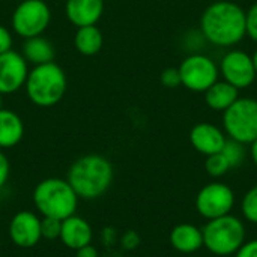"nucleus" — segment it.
Returning <instances> with one entry per match:
<instances>
[{
    "mask_svg": "<svg viewBox=\"0 0 257 257\" xmlns=\"http://www.w3.org/2000/svg\"><path fill=\"white\" fill-rule=\"evenodd\" d=\"M203 36L214 45L232 47L247 35L245 11L229 0L211 3L200 20Z\"/></svg>",
    "mask_w": 257,
    "mask_h": 257,
    "instance_id": "obj_1",
    "label": "nucleus"
},
{
    "mask_svg": "<svg viewBox=\"0 0 257 257\" xmlns=\"http://www.w3.org/2000/svg\"><path fill=\"white\" fill-rule=\"evenodd\" d=\"M114 179V169L108 158L99 154H87L77 158L66 175V181L77 196L84 200H95L104 196Z\"/></svg>",
    "mask_w": 257,
    "mask_h": 257,
    "instance_id": "obj_2",
    "label": "nucleus"
},
{
    "mask_svg": "<svg viewBox=\"0 0 257 257\" xmlns=\"http://www.w3.org/2000/svg\"><path fill=\"white\" fill-rule=\"evenodd\" d=\"M66 74L56 62L32 66L24 84L26 95L30 102L42 108L59 104L66 93Z\"/></svg>",
    "mask_w": 257,
    "mask_h": 257,
    "instance_id": "obj_3",
    "label": "nucleus"
},
{
    "mask_svg": "<svg viewBox=\"0 0 257 257\" xmlns=\"http://www.w3.org/2000/svg\"><path fill=\"white\" fill-rule=\"evenodd\" d=\"M39 215L65 220L77 212L80 197L66 179L47 178L41 181L32 194Z\"/></svg>",
    "mask_w": 257,
    "mask_h": 257,
    "instance_id": "obj_4",
    "label": "nucleus"
},
{
    "mask_svg": "<svg viewBox=\"0 0 257 257\" xmlns=\"http://www.w3.org/2000/svg\"><path fill=\"white\" fill-rule=\"evenodd\" d=\"M203 233V247L215 254L226 257L235 254L239 247L245 242V224L241 218L227 214L214 220H208Z\"/></svg>",
    "mask_w": 257,
    "mask_h": 257,
    "instance_id": "obj_5",
    "label": "nucleus"
},
{
    "mask_svg": "<svg viewBox=\"0 0 257 257\" xmlns=\"http://www.w3.org/2000/svg\"><path fill=\"white\" fill-rule=\"evenodd\" d=\"M223 125L229 139L251 145L257 139V101L238 98L223 111Z\"/></svg>",
    "mask_w": 257,
    "mask_h": 257,
    "instance_id": "obj_6",
    "label": "nucleus"
},
{
    "mask_svg": "<svg viewBox=\"0 0 257 257\" xmlns=\"http://www.w3.org/2000/svg\"><path fill=\"white\" fill-rule=\"evenodd\" d=\"M51 9L45 0H21L12 12L11 26L23 39L41 36L50 26Z\"/></svg>",
    "mask_w": 257,
    "mask_h": 257,
    "instance_id": "obj_7",
    "label": "nucleus"
},
{
    "mask_svg": "<svg viewBox=\"0 0 257 257\" xmlns=\"http://www.w3.org/2000/svg\"><path fill=\"white\" fill-rule=\"evenodd\" d=\"M235 206V193L224 182H209L197 193L196 197V209L197 212L206 218L214 220L232 212Z\"/></svg>",
    "mask_w": 257,
    "mask_h": 257,
    "instance_id": "obj_8",
    "label": "nucleus"
},
{
    "mask_svg": "<svg viewBox=\"0 0 257 257\" xmlns=\"http://www.w3.org/2000/svg\"><path fill=\"white\" fill-rule=\"evenodd\" d=\"M182 86L193 92H206L215 81H218V68L208 56L191 54L179 65Z\"/></svg>",
    "mask_w": 257,
    "mask_h": 257,
    "instance_id": "obj_9",
    "label": "nucleus"
},
{
    "mask_svg": "<svg viewBox=\"0 0 257 257\" xmlns=\"http://www.w3.org/2000/svg\"><path fill=\"white\" fill-rule=\"evenodd\" d=\"M220 71L224 81L235 86L238 90L251 86L257 75L251 56L241 50H233L224 54L220 63Z\"/></svg>",
    "mask_w": 257,
    "mask_h": 257,
    "instance_id": "obj_10",
    "label": "nucleus"
},
{
    "mask_svg": "<svg viewBox=\"0 0 257 257\" xmlns=\"http://www.w3.org/2000/svg\"><path fill=\"white\" fill-rule=\"evenodd\" d=\"M29 74V63L21 53L9 50L0 54V93L11 95L24 87Z\"/></svg>",
    "mask_w": 257,
    "mask_h": 257,
    "instance_id": "obj_11",
    "label": "nucleus"
},
{
    "mask_svg": "<svg viewBox=\"0 0 257 257\" xmlns=\"http://www.w3.org/2000/svg\"><path fill=\"white\" fill-rule=\"evenodd\" d=\"M8 235L12 244L18 248H32L42 239L41 235V217L32 211L17 212L8 227Z\"/></svg>",
    "mask_w": 257,
    "mask_h": 257,
    "instance_id": "obj_12",
    "label": "nucleus"
},
{
    "mask_svg": "<svg viewBox=\"0 0 257 257\" xmlns=\"http://www.w3.org/2000/svg\"><path fill=\"white\" fill-rule=\"evenodd\" d=\"M92 238H93V230L86 218L74 214L65 220H62V229H60L59 239L68 250L77 251L81 247L92 244Z\"/></svg>",
    "mask_w": 257,
    "mask_h": 257,
    "instance_id": "obj_13",
    "label": "nucleus"
},
{
    "mask_svg": "<svg viewBox=\"0 0 257 257\" xmlns=\"http://www.w3.org/2000/svg\"><path fill=\"white\" fill-rule=\"evenodd\" d=\"M226 140L227 139L224 133L218 126L208 122L194 125L190 133V142L193 148L206 157L221 152L226 145Z\"/></svg>",
    "mask_w": 257,
    "mask_h": 257,
    "instance_id": "obj_14",
    "label": "nucleus"
},
{
    "mask_svg": "<svg viewBox=\"0 0 257 257\" xmlns=\"http://www.w3.org/2000/svg\"><path fill=\"white\" fill-rule=\"evenodd\" d=\"M104 0H66L65 15L75 27L98 24L104 14Z\"/></svg>",
    "mask_w": 257,
    "mask_h": 257,
    "instance_id": "obj_15",
    "label": "nucleus"
},
{
    "mask_svg": "<svg viewBox=\"0 0 257 257\" xmlns=\"http://www.w3.org/2000/svg\"><path fill=\"white\" fill-rule=\"evenodd\" d=\"M169 241L176 251L191 254L203 247V233L202 229L191 223H181L172 229Z\"/></svg>",
    "mask_w": 257,
    "mask_h": 257,
    "instance_id": "obj_16",
    "label": "nucleus"
},
{
    "mask_svg": "<svg viewBox=\"0 0 257 257\" xmlns=\"http://www.w3.org/2000/svg\"><path fill=\"white\" fill-rule=\"evenodd\" d=\"M20 53L24 57V60L32 66L54 62V57H56V50H54L53 42L44 38L42 35L24 39Z\"/></svg>",
    "mask_w": 257,
    "mask_h": 257,
    "instance_id": "obj_17",
    "label": "nucleus"
},
{
    "mask_svg": "<svg viewBox=\"0 0 257 257\" xmlns=\"http://www.w3.org/2000/svg\"><path fill=\"white\" fill-rule=\"evenodd\" d=\"M24 137V122L18 113L0 108V149L17 146Z\"/></svg>",
    "mask_w": 257,
    "mask_h": 257,
    "instance_id": "obj_18",
    "label": "nucleus"
},
{
    "mask_svg": "<svg viewBox=\"0 0 257 257\" xmlns=\"http://www.w3.org/2000/svg\"><path fill=\"white\" fill-rule=\"evenodd\" d=\"M102 45L104 36L96 24L77 27L74 35V47L81 56H95L102 50Z\"/></svg>",
    "mask_w": 257,
    "mask_h": 257,
    "instance_id": "obj_19",
    "label": "nucleus"
},
{
    "mask_svg": "<svg viewBox=\"0 0 257 257\" xmlns=\"http://www.w3.org/2000/svg\"><path fill=\"white\" fill-rule=\"evenodd\" d=\"M239 98V90L227 81H215L205 92V102L214 111H226Z\"/></svg>",
    "mask_w": 257,
    "mask_h": 257,
    "instance_id": "obj_20",
    "label": "nucleus"
},
{
    "mask_svg": "<svg viewBox=\"0 0 257 257\" xmlns=\"http://www.w3.org/2000/svg\"><path fill=\"white\" fill-rule=\"evenodd\" d=\"M221 154L226 157L230 169H236V167H241L242 163L245 161V157H247V151H245V145L244 143H239L236 140H226V145L221 151Z\"/></svg>",
    "mask_w": 257,
    "mask_h": 257,
    "instance_id": "obj_21",
    "label": "nucleus"
},
{
    "mask_svg": "<svg viewBox=\"0 0 257 257\" xmlns=\"http://www.w3.org/2000/svg\"><path fill=\"white\" fill-rule=\"evenodd\" d=\"M205 170L206 173L211 176V178H221L224 176L229 170H230V166L226 160V157L218 152V154H214V155H209L206 157V161H205Z\"/></svg>",
    "mask_w": 257,
    "mask_h": 257,
    "instance_id": "obj_22",
    "label": "nucleus"
},
{
    "mask_svg": "<svg viewBox=\"0 0 257 257\" xmlns=\"http://www.w3.org/2000/svg\"><path fill=\"white\" fill-rule=\"evenodd\" d=\"M241 212L248 223L257 224V185L251 187L244 194L241 200Z\"/></svg>",
    "mask_w": 257,
    "mask_h": 257,
    "instance_id": "obj_23",
    "label": "nucleus"
},
{
    "mask_svg": "<svg viewBox=\"0 0 257 257\" xmlns=\"http://www.w3.org/2000/svg\"><path fill=\"white\" fill-rule=\"evenodd\" d=\"M62 229V220L51 218V217H42L41 218V235L42 239L54 241L59 239Z\"/></svg>",
    "mask_w": 257,
    "mask_h": 257,
    "instance_id": "obj_24",
    "label": "nucleus"
},
{
    "mask_svg": "<svg viewBox=\"0 0 257 257\" xmlns=\"http://www.w3.org/2000/svg\"><path fill=\"white\" fill-rule=\"evenodd\" d=\"M160 80H161V84L164 87H169V89H175L178 86H182L181 74H179V69L178 68H166L161 72Z\"/></svg>",
    "mask_w": 257,
    "mask_h": 257,
    "instance_id": "obj_25",
    "label": "nucleus"
},
{
    "mask_svg": "<svg viewBox=\"0 0 257 257\" xmlns=\"http://www.w3.org/2000/svg\"><path fill=\"white\" fill-rule=\"evenodd\" d=\"M247 35L257 42V2L245 12Z\"/></svg>",
    "mask_w": 257,
    "mask_h": 257,
    "instance_id": "obj_26",
    "label": "nucleus"
},
{
    "mask_svg": "<svg viewBox=\"0 0 257 257\" xmlns=\"http://www.w3.org/2000/svg\"><path fill=\"white\" fill-rule=\"evenodd\" d=\"M12 44H14V39H12L11 30L0 24V54L12 50Z\"/></svg>",
    "mask_w": 257,
    "mask_h": 257,
    "instance_id": "obj_27",
    "label": "nucleus"
},
{
    "mask_svg": "<svg viewBox=\"0 0 257 257\" xmlns=\"http://www.w3.org/2000/svg\"><path fill=\"white\" fill-rule=\"evenodd\" d=\"M235 257H257V239L245 241L239 250L233 254Z\"/></svg>",
    "mask_w": 257,
    "mask_h": 257,
    "instance_id": "obj_28",
    "label": "nucleus"
},
{
    "mask_svg": "<svg viewBox=\"0 0 257 257\" xmlns=\"http://www.w3.org/2000/svg\"><path fill=\"white\" fill-rule=\"evenodd\" d=\"M11 175V164L8 157L3 154V151L0 149V190L6 185L8 179Z\"/></svg>",
    "mask_w": 257,
    "mask_h": 257,
    "instance_id": "obj_29",
    "label": "nucleus"
},
{
    "mask_svg": "<svg viewBox=\"0 0 257 257\" xmlns=\"http://www.w3.org/2000/svg\"><path fill=\"white\" fill-rule=\"evenodd\" d=\"M120 244H122V247H123L125 250H134V248L139 247L140 238H139V235H137L136 232H131V230H130V232H125V233L122 235Z\"/></svg>",
    "mask_w": 257,
    "mask_h": 257,
    "instance_id": "obj_30",
    "label": "nucleus"
},
{
    "mask_svg": "<svg viewBox=\"0 0 257 257\" xmlns=\"http://www.w3.org/2000/svg\"><path fill=\"white\" fill-rule=\"evenodd\" d=\"M75 253H77V257H99L98 250H96L92 244H89V245H86V247H81V248L77 250Z\"/></svg>",
    "mask_w": 257,
    "mask_h": 257,
    "instance_id": "obj_31",
    "label": "nucleus"
},
{
    "mask_svg": "<svg viewBox=\"0 0 257 257\" xmlns=\"http://www.w3.org/2000/svg\"><path fill=\"white\" fill-rule=\"evenodd\" d=\"M250 157L254 163V166L257 167V139L251 143V148H250Z\"/></svg>",
    "mask_w": 257,
    "mask_h": 257,
    "instance_id": "obj_32",
    "label": "nucleus"
},
{
    "mask_svg": "<svg viewBox=\"0 0 257 257\" xmlns=\"http://www.w3.org/2000/svg\"><path fill=\"white\" fill-rule=\"evenodd\" d=\"M251 59H253V65H254V69H256V74H257V50L254 51V54L251 56Z\"/></svg>",
    "mask_w": 257,
    "mask_h": 257,
    "instance_id": "obj_33",
    "label": "nucleus"
},
{
    "mask_svg": "<svg viewBox=\"0 0 257 257\" xmlns=\"http://www.w3.org/2000/svg\"><path fill=\"white\" fill-rule=\"evenodd\" d=\"M0 108H3V95L0 93Z\"/></svg>",
    "mask_w": 257,
    "mask_h": 257,
    "instance_id": "obj_34",
    "label": "nucleus"
}]
</instances>
